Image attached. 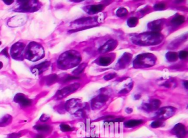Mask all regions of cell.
Returning a JSON list of instances; mask_svg holds the SVG:
<instances>
[{"mask_svg":"<svg viewBox=\"0 0 188 138\" xmlns=\"http://www.w3.org/2000/svg\"><path fill=\"white\" fill-rule=\"evenodd\" d=\"M163 39L162 35L159 32H149L140 34L135 36L133 41L135 44L141 46L156 45L161 42Z\"/></svg>","mask_w":188,"mask_h":138,"instance_id":"cell-1","label":"cell"},{"mask_svg":"<svg viewBox=\"0 0 188 138\" xmlns=\"http://www.w3.org/2000/svg\"><path fill=\"white\" fill-rule=\"evenodd\" d=\"M81 61L79 53L75 51H68L63 53L58 60L59 66L63 69L75 67Z\"/></svg>","mask_w":188,"mask_h":138,"instance_id":"cell-2","label":"cell"},{"mask_svg":"<svg viewBox=\"0 0 188 138\" xmlns=\"http://www.w3.org/2000/svg\"><path fill=\"white\" fill-rule=\"evenodd\" d=\"M156 57L151 54H143L138 55L134 61L135 68H146L153 66L156 62Z\"/></svg>","mask_w":188,"mask_h":138,"instance_id":"cell-3","label":"cell"},{"mask_svg":"<svg viewBox=\"0 0 188 138\" xmlns=\"http://www.w3.org/2000/svg\"><path fill=\"white\" fill-rule=\"evenodd\" d=\"M26 54L27 59L32 61H35L42 59L44 54V51L41 45L35 43H31L28 46Z\"/></svg>","mask_w":188,"mask_h":138,"instance_id":"cell-4","label":"cell"},{"mask_svg":"<svg viewBox=\"0 0 188 138\" xmlns=\"http://www.w3.org/2000/svg\"><path fill=\"white\" fill-rule=\"evenodd\" d=\"M176 108L173 107H163L157 110V111L155 114V118L157 119V120L163 121V120H166L173 116L176 113Z\"/></svg>","mask_w":188,"mask_h":138,"instance_id":"cell-5","label":"cell"},{"mask_svg":"<svg viewBox=\"0 0 188 138\" xmlns=\"http://www.w3.org/2000/svg\"><path fill=\"white\" fill-rule=\"evenodd\" d=\"M19 4L17 11L19 12H33L38 9V2L37 1H19Z\"/></svg>","mask_w":188,"mask_h":138,"instance_id":"cell-6","label":"cell"},{"mask_svg":"<svg viewBox=\"0 0 188 138\" xmlns=\"http://www.w3.org/2000/svg\"><path fill=\"white\" fill-rule=\"evenodd\" d=\"M28 17L25 14H18L9 19L7 24L11 27H19L24 25Z\"/></svg>","mask_w":188,"mask_h":138,"instance_id":"cell-7","label":"cell"},{"mask_svg":"<svg viewBox=\"0 0 188 138\" xmlns=\"http://www.w3.org/2000/svg\"><path fill=\"white\" fill-rule=\"evenodd\" d=\"M79 87V84H73L68 85L65 88H63V89L59 90L56 94V99H61L64 98L65 97L68 96L72 92H75L76 90H77Z\"/></svg>","mask_w":188,"mask_h":138,"instance_id":"cell-8","label":"cell"},{"mask_svg":"<svg viewBox=\"0 0 188 138\" xmlns=\"http://www.w3.org/2000/svg\"><path fill=\"white\" fill-rule=\"evenodd\" d=\"M108 100V96L104 94H100L92 99L91 106L93 109H100L103 107Z\"/></svg>","mask_w":188,"mask_h":138,"instance_id":"cell-9","label":"cell"},{"mask_svg":"<svg viewBox=\"0 0 188 138\" xmlns=\"http://www.w3.org/2000/svg\"><path fill=\"white\" fill-rule=\"evenodd\" d=\"M161 104V102L159 100H152L146 103H143L142 105V109L146 112H150L154 111H157Z\"/></svg>","mask_w":188,"mask_h":138,"instance_id":"cell-10","label":"cell"},{"mask_svg":"<svg viewBox=\"0 0 188 138\" xmlns=\"http://www.w3.org/2000/svg\"><path fill=\"white\" fill-rule=\"evenodd\" d=\"M171 133L177 138H185L187 134L186 127L182 123H178L171 129Z\"/></svg>","mask_w":188,"mask_h":138,"instance_id":"cell-11","label":"cell"},{"mask_svg":"<svg viewBox=\"0 0 188 138\" xmlns=\"http://www.w3.org/2000/svg\"><path fill=\"white\" fill-rule=\"evenodd\" d=\"M14 101L24 107L30 106L32 104V101L26 97L22 94H17L14 98Z\"/></svg>","mask_w":188,"mask_h":138,"instance_id":"cell-12","label":"cell"},{"mask_svg":"<svg viewBox=\"0 0 188 138\" xmlns=\"http://www.w3.org/2000/svg\"><path fill=\"white\" fill-rule=\"evenodd\" d=\"M117 42L116 40H110L101 46L99 49V51L101 53H105L109 51L114 50V49L117 47Z\"/></svg>","mask_w":188,"mask_h":138,"instance_id":"cell-13","label":"cell"},{"mask_svg":"<svg viewBox=\"0 0 188 138\" xmlns=\"http://www.w3.org/2000/svg\"><path fill=\"white\" fill-rule=\"evenodd\" d=\"M131 54L129 53H125L123 56L119 59L117 63V66L119 68H124L127 66L131 60Z\"/></svg>","mask_w":188,"mask_h":138,"instance_id":"cell-14","label":"cell"},{"mask_svg":"<svg viewBox=\"0 0 188 138\" xmlns=\"http://www.w3.org/2000/svg\"><path fill=\"white\" fill-rule=\"evenodd\" d=\"M24 45L21 43H17L14 45L11 49V54L13 57H16L21 54L23 51Z\"/></svg>","mask_w":188,"mask_h":138,"instance_id":"cell-15","label":"cell"},{"mask_svg":"<svg viewBox=\"0 0 188 138\" xmlns=\"http://www.w3.org/2000/svg\"><path fill=\"white\" fill-rule=\"evenodd\" d=\"M50 64L49 62H44L40 64H39L33 68L32 72L34 74L38 75L42 73V72L45 70L48 67H49Z\"/></svg>","mask_w":188,"mask_h":138,"instance_id":"cell-16","label":"cell"},{"mask_svg":"<svg viewBox=\"0 0 188 138\" xmlns=\"http://www.w3.org/2000/svg\"><path fill=\"white\" fill-rule=\"evenodd\" d=\"M163 23L162 20L156 21L150 23L148 24V26L151 30L153 31V32H159L162 28Z\"/></svg>","mask_w":188,"mask_h":138,"instance_id":"cell-17","label":"cell"},{"mask_svg":"<svg viewBox=\"0 0 188 138\" xmlns=\"http://www.w3.org/2000/svg\"><path fill=\"white\" fill-rule=\"evenodd\" d=\"M112 58L109 56H104L99 57V59H98L97 63L102 66H109L110 63H112Z\"/></svg>","mask_w":188,"mask_h":138,"instance_id":"cell-18","label":"cell"},{"mask_svg":"<svg viewBox=\"0 0 188 138\" xmlns=\"http://www.w3.org/2000/svg\"><path fill=\"white\" fill-rule=\"evenodd\" d=\"M103 8L104 6L102 4L92 5L88 7L87 9V12L89 14H94L102 11Z\"/></svg>","mask_w":188,"mask_h":138,"instance_id":"cell-19","label":"cell"},{"mask_svg":"<svg viewBox=\"0 0 188 138\" xmlns=\"http://www.w3.org/2000/svg\"><path fill=\"white\" fill-rule=\"evenodd\" d=\"M79 104V100L77 99H71L67 101L65 104V108L67 111H70L72 109L75 108Z\"/></svg>","mask_w":188,"mask_h":138,"instance_id":"cell-20","label":"cell"},{"mask_svg":"<svg viewBox=\"0 0 188 138\" xmlns=\"http://www.w3.org/2000/svg\"><path fill=\"white\" fill-rule=\"evenodd\" d=\"M143 121L142 119L138 120H130L124 123V126L126 128H133L135 127L140 126L143 124Z\"/></svg>","mask_w":188,"mask_h":138,"instance_id":"cell-21","label":"cell"},{"mask_svg":"<svg viewBox=\"0 0 188 138\" xmlns=\"http://www.w3.org/2000/svg\"><path fill=\"white\" fill-rule=\"evenodd\" d=\"M12 121V117L11 115L6 114L0 119V127H4L9 125Z\"/></svg>","mask_w":188,"mask_h":138,"instance_id":"cell-22","label":"cell"},{"mask_svg":"<svg viewBox=\"0 0 188 138\" xmlns=\"http://www.w3.org/2000/svg\"><path fill=\"white\" fill-rule=\"evenodd\" d=\"M185 21V18L183 16H177L173 18L171 20V23L174 26H179L182 24Z\"/></svg>","mask_w":188,"mask_h":138,"instance_id":"cell-23","label":"cell"},{"mask_svg":"<svg viewBox=\"0 0 188 138\" xmlns=\"http://www.w3.org/2000/svg\"><path fill=\"white\" fill-rule=\"evenodd\" d=\"M166 59L170 62H175L178 59V54L176 52H169L166 54Z\"/></svg>","mask_w":188,"mask_h":138,"instance_id":"cell-24","label":"cell"},{"mask_svg":"<svg viewBox=\"0 0 188 138\" xmlns=\"http://www.w3.org/2000/svg\"><path fill=\"white\" fill-rule=\"evenodd\" d=\"M34 128L35 129L38 130V131H42V132H48L50 129V127L46 124L44 125H37V126H34Z\"/></svg>","mask_w":188,"mask_h":138,"instance_id":"cell-25","label":"cell"},{"mask_svg":"<svg viewBox=\"0 0 188 138\" xmlns=\"http://www.w3.org/2000/svg\"><path fill=\"white\" fill-rule=\"evenodd\" d=\"M87 66V64L86 63H82V64H80L78 68L73 72V73L75 75H77V74H79L80 73H82Z\"/></svg>","mask_w":188,"mask_h":138,"instance_id":"cell-26","label":"cell"},{"mask_svg":"<svg viewBox=\"0 0 188 138\" xmlns=\"http://www.w3.org/2000/svg\"><path fill=\"white\" fill-rule=\"evenodd\" d=\"M127 23L130 27H135L138 23V19L136 17H131L128 19Z\"/></svg>","mask_w":188,"mask_h":138,"instance_id":"cell-27","label":"cell"},{"mask_svg":"<svg viewBox=\"0 0 188 138\" xmlns=\"http://www.w3.org/2000/svg\"><path fill=\"white\" fill-rule=\"evenodd\" d=\"M164 126V123L162 121L160 120H156L155 121L152 122L151 124V127L152 128H158L159 127H162Z\"/></svg>","mask_w":188,"mask_h":138,"instance_id":"cell-28","label":"cell"},{"mask_svg":"<svg viewBox=\"0 0 188 138\" xmlns=\"http://www.w3.org/2000/svg\"><path fill=\"white\" fill-rule=\"evenodd\" d=\"M60 129L61 130V131L63 132H68L73 131L75 129L67 124H61L60 125Z\"/></svg>","mask_w":188,"mask_h":138,"instance_id":"cell-29","label":"cell"},{"mask_svg":"<svg viewBox=\"0 0 188 138\" xmlns=\"http://www.w3.org/2000/svg\"><path fill=\"white\" fill-rule=\"evenodd\" d=\"M128 13L127 9L124 8H120L117 9V15L118 17H124L126 16Z\"/></svg>","mask_w":188,"mask_h":138,"instance_id":"cell-30","label":"cell"},{"mask_svg":"<svg viewBox=\"0 0 188 138\" xmlns=\"http://www.w3.org/2000/svg\"><path fill=\"white\" fill-rule=\"evenodd\" d=\"M57 79V76L56 75H51L46 79V83L48 85H51L54 83Z\"/></svg>","mask_w":188,"mask_h":138,"instance_id":"cell-31","label":"cell"},{"mask_svg":"<svg viewBox=\"0 0 188 138\" xmlns=\"http://www.w3.org/2000/svg\"><path fill=\"white\" fill-rule=\"evenodd\" d=\"M187 56H188V52L185 51H182L180 52L178 54V57L181 59H187Z\"/></svg>","mask_w":188,"mask_h":138,"instance_id":"cell-32","label":"cell"},{"mask_svg":"<svg viewBox=\"0 0 188 138\" xmlns=\"http://www.w3.org/2000/svg\"><path fill=\"white\" fill-rule=\"evenodd\" d=\"M154 8L156 10H163L166 8V4H164V3H159L155 5Z\"/></svg>","mask_w":188,"mask_h":138,"instance_id":"cell-33","label":"cell"},{"mask_svg":"<svg viewBox=\"0 0 188 138\" xmlns=\"http://www.w3.org/2000/svg\"><path fill=\"white\" fill-rule=\"evenodd\" d=\"M117 74L115 73H109L108 74L105 75L104 77V79L105 80H109L112 79L116 77Z\"/></svg>","mask_w":188,"mask_h":138,"instance_id":"cell-34","label":"cell"},{"mask_svg":"<svg viewBox=\"0 0 188 138\" xmlns=\"http://www.w3.org/2000/svg\"><path fill=\"white\" fill-rule=\"evenodd\" d=\"M79 77H76L75 76H71V75H68L67 77L65 80H64V82H70L71 80L74 79H79Z\"/></svg>","mask_w":188,"mask_h":138,"instance_id":"cell-35","label":"cell"},{"mask_svg":"<svg viewBox=\"0 0 188 138\" xmlns=\"http://www.w3.org/2000/svg\"><path fill=\"white\" fill-rule=\"evenodd\" d=\"M21 137V134L20 133H12L9 134L8 137V138H19Z\"/></svg>","mask_w":188,"mask_h":138,"instance_id":"cell-36","label":"cell"},{"mask_svg":"<svg viewBox=\"0 0 188 138\" xmlns=\"http://www.w3.org/2000/svg\"><path fill=\"white\" fill-rule=\"evenodd\" d=\"M49 117L46 116L45 114H42V117L40 118V120L42 122H46L49 120Z\"/></svg>","mask_w":188,"mask_h":138,"instance_id":"cell-37","label":"cell"},{"mask_svg":"<svg viewBox=\"0 0 188 138\" xmlns=\"http://www.w3.org/2000/svg\"><path fill=\"white\" fill-rule=\"evenodd\" d=\"M171 82L172 81H167L166 82H165L164 84L162 85L164 87H165L166 88H169L171 87Z\"/></svg>","mask_w":188,"mask_h":138,"instance_id":"cell-38","label":"cell"},{"mask_svg":"<svg viewBox=\"0 0 188 138\" xmlns=\"http://www.w3.org/2000/svg\"><path fill=\"white\" fill-rule=\"evenodd\" d=\"M2 54H3L5 55V56H8V52H7V48L4 49V50L2 51Z\"/></svg>","mask_w":188,"mask_h":138,"instance_id":"cell-39","label":"cell"},{"mask_svg":"<svg viewBox=\"0 0 188 138\" xmlns=\"http://www.w3.org/2000/svg\"><path fill=\"white\" fill-rule=\"evenodd\" d=\"M126 112L127 113H131L133 112V109L131 108H127L126 109Z\"/></svg>","mask_w":188,"mask_h":138,"instance_id":"cell-40","label":"cell"},{"mask_svg":"<svg viewBox=\"0 0 188 138\" xmlns=\"http://www.w3.org/2000/svg\"><path fill=\"white\" fill-rule=\"evenodd\" d=\"M4 4H7V5H9V4H12L13 2V1H4Z\"/></svg>","mask_w":188,"mask_h":138,"instance_id":"cell-41","label":"cell"},{"mask_svg":"<svg viewBox=\"0 0 188 138\" xmlns=\"http://www.w3.org/2000/svg\"><path fill=\"white\" fill-rule=\"evenodd\" d=\"M35 138H44V136L42 134H38L36 135Z\"/></svg>","mask_w":188,"mask_h":138,"instance_id":"cell-42","label":"cell"},{"mask_svg":"<svg viewBox=\"0 0 188 138\" xmlns=\"http://www.w3.org/2000/svg\"><path fill=\"white\" fill-rule=\"evenodd\" d=\"M184 86H185V87L187 89H188V82L187 81H186L185 82V83L184 84Z\"/></svg>","mask_w":188,"mask_h":138,"instance_id":"cell-43","label":"cell"},{"mask_svg":"<svg viewBox=\"0 0 188 138\" xmlns=\"http://www.w3.org/2000/svg\"><path fill=\"white\" fill-rule=\"evenodd\" d=\"M3 67V63H2L1 62H0V69Z\"/></svg>","mask_w":188,"mask_h":138,"instance_id":"cell-44","label":"cell"},{"mask_svg":"<svg viewBox=\"0 0 188 138\" xmlns=\"http://www.w3.org/2000/svg\"><path fill=\"white\" fill-rule=\"evenodd\" d=\"M94 138V137H89V138Z\"/></svg>","mask_w":188,"mask_h":138,"instance_id":"cell-45","label":"cell"}]
</instances>
